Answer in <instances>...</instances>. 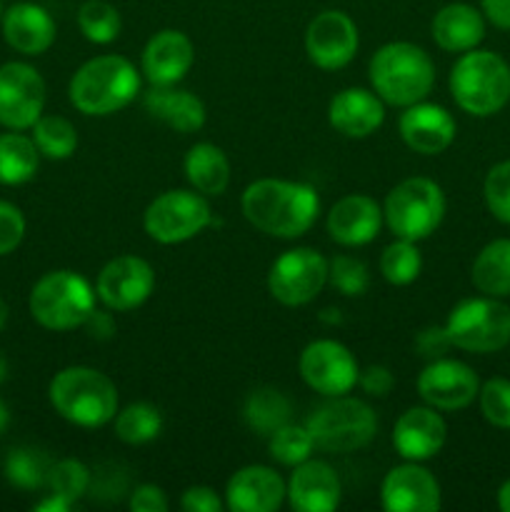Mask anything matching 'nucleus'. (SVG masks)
Returning a JSON list of instances; mask_svg holds the SVG:
<instances>
[{
    "mask_svg": "<svg viewBox=\"0 0 510 512\" xmlns=\"http://www.w3.org/2000/svg\"><path fill=\"white\" fill-rule=\"evenodd\" d=\"M8 425H10V410H8V405H5L3 400H0V435H3L5 430H8Z\"/></svg>",
    "mask_w": 510,
    "mask_h": 512,
    "instance_id": "obj_52",
    "label": "nucleus"
},
{
    "mask_svg": "<svg viewBox=\"0 0 510 512\" xmlns=\"http://www.w3.org/2000/svg\"><path fill=\"white\" fill-rule=\"evenodd\" d=\"M243 215L250 225L273 238H300L315 225L320 198L310 185L263 178L245 188Z\"/></svg>",
    "mask_w": 510,
    "mask_h": 512,
    "instance_id": "obj_1",
    "label": "nucleus"
},
{
    "mask_svg": "<svg viewBox=\"0 0 510 512\" xmlns=\"http://www.w3.org/2000/svg\"><path fill=\"white\" fill-rule=\"evenodd\" d=\"M328 120L345 138H368L383 125L385 105L375 90L345 88L330 100Z\"/></svg>",
    "mask_w": 510,
    "mask_h": 512,
    "instance_id": "obj_24",
    "label": "nucleus"
},
{
    "mask_svg": "<svg viewBox=\"0 0 510 512\" xmlns=\"http://www.w3.org/2000/svg\"><path fill=\"white\" fill-rule=\"evenodd\" d=\"M78 25L80 33L95 45H108L113 43L120 35L123 20L115 5L105 3V0H88L80 5L78 10Z\"/></svg>",
    "mask_w": 510,
    "mask_h": 512,
    "instance_id": "obj_36",
    "label": "nucleus"
},
{
    "mask_svg": "<svg viewBox=\"0 0 510 512\" xmlns=\"http://www.w3.org/2000/svg\"><path fill=\"white\" fill-rule=\"evenodd\" d=\"M340 478L323 460L295 465L288 480V500L298 512H330L340 505Z\"/></svg>",
    "mask_w": 510,
    "mask_h": 512,
    "instance_id": "obj_23",
    "label": "nucleus"
},
{
    "mask_svg": "<svg viewBox=\"0 0 510 512\" xmlns=\"http://www.w3.org/2000/svg\"><path fill=\"white\" fill-rule=\"evenodd\" d=\"M83 325L88 328L90 338H95V340H108L110 335L115 333L113 318H110L108 313H100V310H93Z\"/></svg>",
    "mask_w": 510,
    "mask_h": 512,
    "instance_id": "obj_49",
    "label": "nucleus"
},
{
    "mask_svg": "<svg viewBox=\"0 0 510 512\" xmlns=\"http://www.w3.org/2000/svg\"><path fill=\"white\" fill-rule=\"evenodd\" d=\"M358 383L360 388L368 395H373V398H385V395L393 390L395 378L385 365H368V368L358 375Z\"/></svg>",
    "mask_w": 510,
    "mask_h": 512,
    "instance_id": "obj_46",
    "label": "nucleus"
},
{
    "mask_svg": "<svg viewBox=\"0 0 510 512\" xmlns=\"http://www.w3.org/2000/svg\"><path fill=\"white\" fill-rule=\"evenodd\" d=\"M498 508L503 512H510V478L500 485L498 490Z\"/></svg>",
    "mask_w": 510,
    "mask_h": 512,
    "instance_id": "obj_51",
    "label": "nucleus"
},
{
    "mask_svg": "<svg viewBox=\"0 0 510 512\" xmlns=\"http://www.w3.org/2000/svg\"><path fill=\"white\" fill-rule=\"evenodd\" d=\"M288 498V485L265 465L240 468L225 488V508L235 512H275Z\"/></svg>",
    "mask_w": 510,
    "mask_h": 512,
    "instance_id": "obj_19",
    "label": "nucleus"
},
{
    "mask_svg": "<svg viewBox=\"0 0 510 512\" xmlns=\"http://www.w3.org/2000/svg\"><path fill=\"white\" fill-rule=\"evenodd\" d=\"M130 510L133 512H165L168 498L158 485H138L130 493Z\"/></svg>",
    "mask_w": 510,
    "mask_h": 512,
    "instance_id": "obj_47",
    "label": "nucleus"
},
{
    "mask_svg": "<svg viewBox=\"0 0 510 512\" xmlns=\"http://www.w3.org/2000/svg\"><path fill=\"white\" fill-rule=\"evenodd\" d=\"M400 138L410 150L420 155H440L453 145L458 125L453 115L435 103H413L400 115Z\"/></svg>",
    "mask_w": 510,
    "mask_h": 512,
    "instance_id": "obj_18",
    "label": "nucleus"
},
{
    "mask_svg": "<svg viewBox=\"0 0 510 512\" xmlns=\"http://www.w3.org/2000/svg\"><path fill=\"white\" fill-rule=\"evenodd\" d=\"M480 413L490 425L500 430H510V380L490 378L480 385Z\"/></svg>",
    "mask_w": 510,
    "mask_h": 512,
    "instance_id": "obj_40",
    "label": "nucleus"
},
{
    "mask_svg": "<svg viewBox=\"0 0 510 512\" xmlns=\"http://www.w3.org/2000/svg\"><path fill=\"white\" fill-rule=\"evenodd\" d=\"M473 285L490 298L510 295V238L493 240L473 263Z\"/></svg>",
    "mask_w": 510,
    "mask_h": 512,
    "instance_id": "obj_29",
    "label": "nucleus"
},
{
    "mask_svg": "<svg viewBox=\"0 0 510 512\" xmlns=\"http://www.w3.org/2000/svg\"><path fill=\"white\" fill-rule=\"evenodd\" d=\"M418 393L435 410H463L478 398L480 380L460 360H430L418 378Z\"/></svg>",
    "mask_w": 510,
    "mask_h": 512,
    "instance_id": "obj_16",
    "label": "nucleus"
},
{
    "mask_svg": "<svg viewBox=\"0 0 510 512\" xmlns=\"http://www.w3.org/2000/svg\"><path fill=\"white\" fill-rule=\"evenodd\" d=\"M485 38V18L468 3H450L433 18V40L448 53H468Z\"/></svg>",
    "mask_w": 510,
    "mask_h": 512,
    "instance_id": "obj_27",
    "label": "nucleus"
},
{
    "mask_svg": "<svg viewBox=\"0 0 510 512\" xmlns=\"http://www.w3.org/2000/svg\"><path fill=\"white\" fill-rule=\"evenodd\" d=\"M180 508L185 512H220L225 505L213 488H208V485H193L180 498Z\"/></svg>",
    "mask_w": 510,
    "mask_h": 512,
    "instance_id": "obj_44",
    "label": "nucleus"
},
{
    "mask_svg": "<svg viewBox=\"0 0 510 512\" xmlns=\"http://www.w3.org/2000/svg\"><path fill=\"white\" fill-rule=\"evenodd\" d=\"M480 5L495 28L510 30V0H480Z\"/></svg>",
    "mask_w": 510,
    "mask_h": 512,
    "instance_id": "obj_48",
    "label": "nucleus"
},
{
    "mask_svg": "<svg viewBox=\"0 0 510 512\" xmlns=\"http://www.w3.org/2000/svg\"><path fill=\"white\" fill-rule=\"evenodd\" d=\"M40 165V150L33 138L23 133L0 135V185H23L35 178Z\"/></svg>",
    "mask_w": 510,
    "mask_h": 512,
    "instance_id": "obj_30",
    "label": "nucleus"
},
{
    "mask_svg": "<svg viewBox=\"0 0 510 512\" xmlns=\"http://www.w3.org/2000/svg\"><path fill=\"white\" fill-rule=\"evenodd\" d=\"M90 478H93V473L88 470V465L80 463V460L65 458L60 463H53V468H50L48 488L53 495H60L68 503H75L90 490Z\"/></svg>",
    "mask_w": 510,
    "mask_h": 512,
    "instance_id": "obj_38",
    "label": "nucleus"
},
{
    "mask_svg": "<svg viewBox=\"0 0 510 512\" xmlns=\"http://www.w3.org/2000/svg\"><path fill=\"white\" fill-rule=\"evenodd\" d=\"M450 338L445 333V328H423L415 335V350H418L420 358L438 360L443 358L445 350L450 348Z\"/></svg>",
    "mask_w": 510,
    "mask_h": 512,
    "instance_id": "obj_45",
    "label": "nucleus"
},
{
    "mask_svg": "<svg viewBox=\"0 0 510 512\" xmlns=\"http://www.w3.org/2000/svg\"><path fill=\"white\" fill-rule=\"evenodd\" d=\"M70 505H73V503H68V500L60 498V495L50 493L48 498L40 500V503L35 505V510H38V512H68Z\"/></svg>",
    "mask_w": 510,
    "mask_h": 512,
    "instance_id": "obj_50",
    "label": "nucleus"
},
{
    "mask_svg": "<svg viewBox=\"0 0 510 512\" xmlns=\"http://www.w3.org/2000/svg\"><path fill=\"white\" fill-rule=\"evenodd\" d=\"M45 108V80L33 65H0V125L8 130L33 128Z\"/></svg>",
    "mask_w": 510,
    "mask_h": 512,
    "instance_id": "obj_12",
    "label": "nucleus"
},
{
    "mask_svg": "<svg viewBox=\"0 0 510 512\" xmlns=\"http://www.w3.org/2000/svg\"><path fill=\"white\" fill-rule=\"evenodd\" d=\"M213 223L210 205L198 190H165L145 208L143 228L155 243L178 245Z\"/></svg>",
    "mask_w": 510,
    "mask_h": 512,
    "instance_id": "obj_10",
    "label": "nucleus"
},
{
    "mask_svg": "<svg viewBox=\"0 0 510 512\" xmlns=\"http://www.w3.org/2000/svg\"><path fill=\"white\" fill-rule=\"evenodd\" d=\"M328 283L345 298H358L368 290L370 275L363 260L353 255H335L328 263Z\"/></svg>",
    "mask_w": 510,
    "mask_h": 512,
    "instance_id": "obj_39",
    "label": "nucleus"
},
{
    "mask_svg": "<svg viewBox=\"0 0 510 512\" xmlns=\"http://www.w3.org/2000/svg\"><path fill=\"white\" fill-rule=\"evenodd\" d=\"M448 428L435 408H410L398 418L393 430V445L400 458L423 463L443 450Z\"/></svg>",
    "mask_w": 510,
    "mask_h": 512,
    "instance_id": "obj_21",
    "label": "nucleus"
},
{
    "mask_svg": "<svg viewBox=\"0 0 510 512\" xmlns=\"http://www.w3.org/2000/svg\"><path fill=\"white\" fill-rule=\"evenodd\" d=\"M0 3H3V0H0Z\"/></svg>",
    "mask_w": 510,
    "mask_h": 512,
    "instance_id": "obj_55",
    "label": "nucleus"
},
{
    "mask_svg": "<svg viewBox=\"0 0 510 512\" xmlns=\"http://www.w3.org/2000/svg\"><path fill=\"white\" fill-rule=\"evenodd\" d=\"M243 415L250 430L270 438L275 430L283 428L290 420V403L280 390L260 388L255 393H250V398L245 400Z\"/></svg>",
    "mask_w": 510,
    "mask_h": 512,
    "instance_id": "obj_31",
    "label": "nucleus"
},
{
    "mask_svg": "<svg viewBox=\"0 0 510 512\" xmlns=\"http://www.w3.org/2000/svg\"><path fill=\"white\" fill-rule=\"evenodd\" d=\"M328 283V260L313 248H295L280 255L268 273V290L288 308L308 305Z\"/></svg>",
    "mask_w": 510,
    "mask_h": 512,
    "instance_id": "obj_11",
    "label": "nucleus"
},
{
    "mask_svg": "<svg viewBox=\"0 0 510 512\" xmlns=\"http://www.w3.org/2000/svg\"><path fill=\"white\" fill-rule=\"evenodd\" d=\"M383 225V208L368 195H345L330 208L328 233L330 238L345 248L368 245L378 238Z\"/></svg>",
    "mask_w": 510,
    "mask_h": 512,
    "instance_id": "obj_22",
    "label": "nucleus"
},
{
    "mask_svg": "<svg viewBox=\"0 0 510 512\" xmlns=\"http://www.w3.org/2000/svg\"><path fill=\"white\" fill-rule=\"evenodd\" d=\"M450 343L468 353H498L510 343V308L500 298L460 300L445 323Z\"/></svg>",
    "mask_w": 510,
    "mask_h": 512,
    "instance_id": "obj_8",
    "label": "nucleus"
},
{
    "mask_svg": "<svg viewBox=\"0 0 510 512\" xmlns=\"http://www.w3.org/2000/svg\"><path fill=\"white\" fill-rule=\"evenodd\" d=\"M93 310V288L83 275L73 270L45 273L30 290V313L43 328L55 333L80 328Z\"/></svg>",
    "mask_w": 510,
    "mask_h": 512,
    "instance_id": "obj_6",
    "label": "nucleus"
},
{
    "mask_svg": "<svg viewBox=\"0 0 510 512\" xmlns=\"http://www.w3.org/2000/svg\"><path fill=\"white\" fill-rule=\"evenodd\" d=\"M193 43L180 30H160L143 50V75L150 85H178L193 68Z\"/></svg>",
    "mask_w": 510,
    "mask_h": 512,
    "instance_id": "obj_20",
    "label": "nucleus"
},
{
    "mask_svg": "<svg viewBox=\"0 0 510 512\" xmlns=\"http://www.w3.org/2000/svg\"><path fill=\"white\" fill-rule=\"evenodd\" d=\"M33 140L40 155L50 160H65L78 148V130L63 115H40L33 125Z\"/></svg>",
    "mask_w": 510,
    "mask_h": 512,
    "instance_id": "obj_33",
    "label": "nucleus"
},
{
    "mask_svg": "<svg viewBox=\"0 0 510 512\" xmlns=\"http://www.w3.org/2000/svg\"><path fill=\"white\" fill-rule=\"evenodd\" d=\"M268 448L273 460H278L280 465H288V468H295V465L310 460L315 450V440L305 425L285 423L283 428L270 435Z\"/></svg>",
    "mask_w": 510,
    "mask_h": 512,
    "instance_id": "obj_37",
    "label": "nucleus"
},
{
    "mask_svg": "<svg viewBox=\"0 0 510 512\" xmlns=\"http://www.w3.org/2000/svg\"><path fill=\"white\" fill-rule=\"evenodd\" d=\"M150 118L160 120L178 133H195L205 125V105L190 90H178L175 85H153L143 98Z\"/></svg>",
    "mask_w": 510,
    "mask_h": 512,
    "instance_id": "obj_26",
    "label": "nucleus"
},
{
    "mask_svg": "<svg viewBox=\"0 0 510 512\" xmlns=\"http://www.w3.org/2000/svg\"><path fill=\"white\" fill-rule=\"evenodd\" d=\"M423 270V255L413 240L398 238L380 255V273L390 285H410Z\"/></svg>",
    "mask_w": 510,
    "mask_h": 512,
    "instance_id": "obj_35",
    "label": "nucleus"
},
{
    "mask_svg": "<svg viewBox=\"0 0 510 512\" xmlns=\"http://www.w3.org/2000/svg\"><path fill=\"white\" fill-rule=\"evenodd\" d=\"M185 178L200 195L225 193L230 183L228 155L213 143H195L185 155Z\"/></svg>",
    "mask_w": 510,
    "mask_h": 512,
    "instance_id": "obj_28",
    "label": "nucleus"
},
{
    "mask_svg": "<svg viewBox=\"0 0 510 512\" xmlns=\"http://www.w3.org/2000/svg\"><path fill=\"white\" fill-rule=\"evenodd\" d=\"M485 205L495 220L510 225V160L493 165L483 185Z\"/></svg>",
    "mask_w": 510,
    "mask_h": 512,
    "instance_id": "obj_41",
    "label": "nucleus"
},
{
    "mask_svg": "<svg viewBox=\"0 0 510 512\" xmlns=\"http://www.w3.org/2000/svg\"><path fill=\"white\" fill-rule=\"evenodd\" d=\"M445 215V195L435 180L408 178L395 185L383 205V220L395 238L418 240L438 230Z\"/></svg>",
    "mask_w": 510,
    "mask_h": 512,
    "instance_id": "obj_7",
    "label": "nucleus"
},
{
    "mask_svg": "<svg viewBox=\"0 0 510 512\" xmlns=\"http://www.w3.org/2000/svg\"><path fill=\"white\" fill-rule=\"evenodd\" d=\"M3 38L23 55H40L55 43V20L35 3H15L3 15Z\"/></svg>",
    "mask_w": 510,
    "mask_h": 512,
    "instance_id": "obj_25",
    "label": "nucleus"
},
{
    "mask_svg": "<svg viewBox=\"0 0 510 512\" xmlns=\"http://www.w3.org/2000/svg\"><path fill=\"white\" fill-rule=\"evenodd\" d=\"M380 500L388 512H435L443 505L435 475L413 460L385 475Z\"/></svg>",
    "mask_w": 510,
    "mask_h": 512,
    "instance_id": "obj_17",
    "label": "nucleus"
},
{
    "mask_svg": "<svg viewBox=\"0 0 510 512\" xmlns=\"http://www.w3.org/2000/svg\"><path fill=\"white\" fill-rule=\"evenodd\" d=\"M5 323H8V305H5V300L0 298V333H3Z\"/></svg>",
    "mask_w": 510,
    "mask_h": 512,
    "instance_id": "obj_53",
    "label": "nucleus"
},
{
    "mask_svg": "<svg viewBox=\"0 0 510 512\" xmlns=\"http://www.w3.org/2000/svg\"><path fill=\"white\" fill-rule=\"evenodd\" d=\"M358 28L343 10H323L305 30V53L318 68H345L358 53Z\"/></svg>",
    "mask_w": 510,
    "mask_h": 512,
    "instance_id": "obj_14",
    "label": "nucleus"
},
{
    "mask_svg": "<svg viewBox=\"0 0 510 512\" xmlns=\"http://www.w3.org/2000/svg\"><path fill=\"white\" fill-rule=\"evenodd\" d=\"M450 93L475 118L500 113L510 100V65L490 50H468L450 70Z\"/></svg>",
    "mask_w": 510,
    "mask_h": 512,
    "instance_id": "obj_5",
    "label": "nucleus"
},
{
    "mask_svg": "<svg viewBox=\"0 0 510 512\" xmlns=\"http://www.w3.org/2000/svg\"><path fill=\"white\" fill-rule=\"evenodd\" d=\"M25 238V218L20 208L13 203L0 200V255H8L23 243Z\"/></svg>",
    "mask_w": 510,
    "mask_h": 512,
    "instance_id": "obj_43",
    "label": "nucleus"
},
{
    "mask_svg": "<svg viewBox=\"0 0 510 512\" xmlns=\"http://www.w3.org/2000/svg\"><path fill=\"white\" fill-rule=\"evenodd\" d=\"M50 463L48 453L38 448H13L5 458V478L20 490H40L48 485L50 478Z\"/></svg>",
    "mask_w": 510,
    "mask_h": 512,
    "instance_id": "obj_32",
    "label": "nucleus"
},
{
    "mask_svg": "<svg viewBox=\"0 0 510 512\" xmlns=\"http://www.w3.org/2000/svg\"><path fill=\"white\" fill-rule=\"evenodd\" d=\"M55 413L80 428H103L118 415V388L105 373L85 365L65 368L50 380Z\"/></svg>",
    "mask_w": 510,
    "mask_h": 512,
    "instance_id": "obj_2",
    "label": "nucleus"
},
{
    "mask_svg": "<svg viewBox=\"0 0 510 512\" xmlns=\"http://www.w3.org/2000/svg\"><path fill=\"white\" fill-rule=\"evenodd\" d=\"M93 498L100 500H118L128 493V475L120 470V465L105 463L100 465L98 473L90 478V490Z\"/></svg>",
    "mask_w": 510,
    "mask_h": 512,
    "instance_id": "obj_42",
    "label": "nucleus"
},
{
    "mask_svg": "<svg viewBox=\"0 0 510 512\" xmlns=\"http://www.w3.org/2000/svg\"><path fill=\"white\" fill-rule=\"evenodd\" d=\"M155 285V273L148 260L138 255H120L113 258L98 275V298L115 313H128L140 308L150 298Z\"/></svg>",
    "mask_w": 510,
    "mask_h": 512,
    "instance_id": "obj_15",
    "label": "nucleus"
},
{
    "mask_svg": "<svg viewBox=\"0 0 510 512\" xmlns=\"http://www.w3.org/2000/svg\"><path fill=\"white\" fill-rule=\"evenodd\" d=\"M300 375L313 388L315 393L338 398L350 393L358 383V363L353 353L338 340H313L308 348L300 353Z\"/></svg>",
    "mask_w": 510,
    "mask_h": 512,
    "instance_id": "obj_13",
    "label": "nucleus"
},
{
    "mask_svg": "<svg viewBox=\"0 0 510 512\" xmlns=\"http://www.w3.org/2000/svg\"><path fill=\"white\" fill-rule=\"evenodd\" d=\"M163 430V415L150 403H133L115 415V435L128 445L155 440Z\"/></svg>",
    "mask_w": 510,
    "mask_h": 512,
    "instance_id": "obj_34",
    "label": "nucleus"
},
{
    "mask_svg": "<svg viewBox=\"0 0 510 512\" xmlns=\"http://www.w3.org/2000/svg\"><path fill=\"white\" fill-rule=\"evenodd\" d=\"M5 380H8V363H5V360L0 358V385H3Z\"/></svg>",
    "mask_w": 510,
    "mask_h": 512,
    "instance_id": "obj_54",
    "label": "nucleus"
},
{
    "mask_svg": "<svg viewBox=\"0 0 510 512\" xmlns=\"http://www.w3.org/2000/svg\"><path fill=\"white\" fill-rule=\"evenodd\" d=\"M370 83L380 100L395 108H408L428 98L435 83L430 55L413 43H388L370 58Z\"/></svg>",
    "mask_w": 510,
    "mask_h": 512,
    "instance_id": "obj_3",
    "label": "nucleus"
},
{
    "mask_svg": "<svg viewBox=\"0 0 510 512\" xmlns=\"http://www.w3.org/2000/svg\"><path fill=\"white\" fill-rule=\"evenodd\" d=\"M305 428L313 435L315 448L328 453H353L375 438L378 420L373 408L363 400L338 395L330 403L320 405L308 418Z\"/></svg>",
    "mask_w": 510,
    "mask_h": 512,
    "instance_id": "obj_9",
    "label": "nucleus"
},
{
    "mask_svg": "<svg viewBox=\"0 0 510 512\" xmlns=\"http://www.w3.org/2000/svg\"><path fill=\"white\" fill-rule=\"evenodd\" d=\"M68 93L83 115H113L140 93V73L123 55H98L80 65Z\"/></svg>",
    "mask_w": 510,
    "mask_h": 512,
    "instance_id": "obj_4",
    "label": "nucleus"
}]
</instances>
